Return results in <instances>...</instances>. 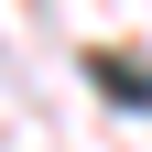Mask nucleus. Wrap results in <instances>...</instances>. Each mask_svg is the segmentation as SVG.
I'll use <instances>...</instances> for the list:
<instances>
[{
  "instance_id": "nucleus-1",
  "label": "nucleus",
  "mask_w": 152,
  "mask_h": 152,
  "mask_svg": "<svg viewBox=\"0 0 152 152\" xmlns=\"http://www.w3.org/2000/svg\"><path fill=\"white\" fill-rule=\"evenodd\" d=\"M87 76H98V87H109V98H120V109H152V65H141V54H87Z\"/></svg>"
}]
</instances>
